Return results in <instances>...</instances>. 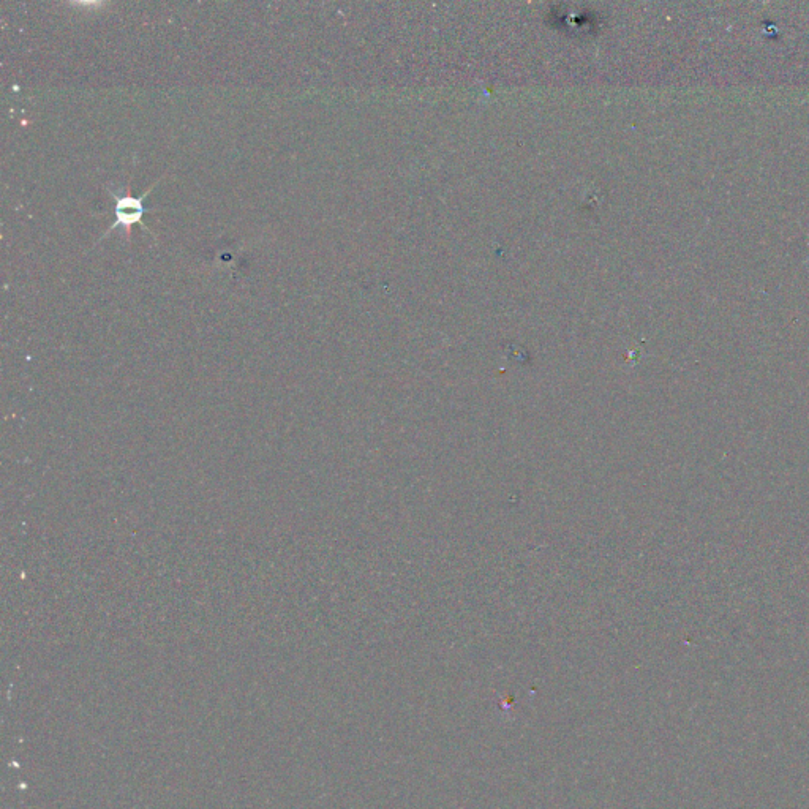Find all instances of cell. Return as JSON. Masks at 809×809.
<instances>
[{
  "mask_svg": "<svg viewBox=\"0 0 809 809\" xmlns=\"http://www.w3.org/2000/svg\"><path fill=\"white\" fill-rule=\"evenodd\" d=\"M151 189L147 190L143 196L140 198H133V196H117L116 193H113V190H108L110 195L113 196V200L116 201L114 204V215H116V222L111 225L110 230L105 236L111 233V231L117 230L119 226H124L125 231H127V236H130V231H132V226L136 225V223H141L143 225V215L146 214V207H144L143 200L146 198L149 193H151ZM146 228V225H143ZM147 230V228H146Z\"/></svg>",
  "mask_w": 809,
  "mask_h": 809,
  "instance_id": "1",
  "label": "cell"
}]
</instances>
